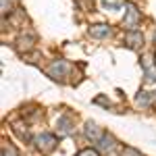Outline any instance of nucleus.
Segmentation results:
<instances>
[{
    "mask_svg": "<svg viewBox=\"0 0 156 156\" xmlns=\"http://www.w3.org/2000/svg\"><path fill=\"white\" fill-rule=\"evenodd\" d=\"M67 73H69V62H65V60H54L48 67V75L52 79H62Z\"/></svg>",
    "mask_w": 156,
    "mask_h": 156,
    "instance_id": "nucleus-2",
    "label": "nucleus"
},
{
    "mask_svg": "<svg viewBox=\"0 0 156 156\" xmlns=\"http://www.w3.org/2000/svg\"><path fill=\"white\" fill-rule=\"evenodd\" d=\"M56 127H58L60 135H71L73 133V119L69 115H62V117H58V121H56Z\"/></svg>",
    "mask_w": 156,
    "mask_h": 156,
    "instance_id": "nucleus-4",
    "label": "nucleus"
},
{
    "mask_svg": "<svg viewBox=\"0 0 156 156\" xmlns=\"http://www.w3.org/2000/svg\"><path fill=\"white\" fill-rule=\"evenodd\" d=\"M90 34L94 37H104V36L110 34V27H108V25H92V27H90Z\"/></svg>",
    "mask_w": 156,
    "mask_h": 156,
    "instance_id": "nucleus-9",
    "label": "nucleus"
},
{
    "mask_svg": "<svg viewBox=\"0 0 156 156\" xmlns=\"http://www.w3.org/2000/svg\"><path fill=\"white\" fill-rule=\"evenodd\" d=\"M154 104H156V94H154Z\"/></svg>",
    "mask_w": 156,
    "mask_h": 156,
    "instance_id": "nucleus-16",
    "label": "nucleus"
},
{
    "mask_svg": "<svg viewBox=\"0 0 156 156\" xmlns=\"http://www.w3.org/2000/svg\"><path fill=\"white\" fill-rule=\"evenodd\" d=\"M154 42H156V31H154Z\"/></svg>",
    "mask_w": 156,
    "mask_h": 156,
    "instance_id": "nucleus-15",
    "label": "nucleus"
},
{
    "mask_svg": "<svg viewBox=\"0 0 156 156\" xmlns=\"http://www.w3.org/2000/svg\"><path fill=\"white\" fill-rule=\"evenodd\" d=\"M125 42H127V46H129V48H137V46H142V44H144V37H142L140 31L129 29V31L125 34Z\"/></svg>",
    "mask_w": 156,
    "mask_h": 156,
    "instance_id": "nucleus-5",
    "label": "nucleus"
},
{
    "mask_svg": "<svg viewBox=\"0 0 156 156\" xmlns=\"http://www.w3.org/2000/svg\"><path fill=\"white\" fill-rule=\"evenodd\" d=\"M123 156H142V152H137L135 148L127 146V148H123Z\"/></svg>",
    "mask_w": 156,
    "mask_h": 156,
    "instance_id": "nucleus-12",
    "label": "nucleus"
},
{
    "mask_svg": "<svg viewBox=\"0 0 156 156\" xmlns=\"http://www.w3.org/2000/svg\"><path fill=\"white\" fill-rule=\"evenodd\" d=\"M2 156H17V150L12 146H4L2 148Z\"/></svg>",
    "mask_w": 156,
    "mask_h": 156,
    "instance_id": "nucleus-13",
    "label": "nucleus"
},
{
    "mask_svg": "<svg viewBox=\"0 0 156 156\" xmlns=\"http://www.w3.org/2000/svg\"><path fill=\"white\" fill-rule=\"evenodd\" d=\"M121 2L119 0H104V9H108V11H115V9H119Z\"/></svg>",
    "mask_w": 156,
    "mask_h": 156,
    "instance_id": "nucleus-11",
    "label": "nucleus"
},
{
    "mask_svg": "<svg viewBox=\"0 0 156 156\" xmlns=\"http://www.w3.org/2000/svg\"><path fill=\"white\" fill-rule=\"evenodd\" d=\"M135 102H137L140 106H148V104H150V96H148L146 92H140L137 98H135Z\"/></svg>",
    "mask_w": 156,
    "mask_h": 156,
    "instance_id": "nucleus-10",
    "label": "nucleus"
},
{
    "mask_svg": "<svg viewBox=\"0 0 156 156\" xmlns=\"http://www.w3.org/2000/svg\"><path fill=\"white\" fill-rule=\"evenodd\" d=\"M96 144H98V150H100V152H108V150L115 148V137H112L110 133H102V137L98 140Z\"/></svg>",
    "mask_w": 156,
    "mask_h": 156,
    "instance_id": "nucleus-6",
    "label": "nucleus"
},
{
    "mask_svg": "<svg viewBox=\"0 0 156 156\" xmlns=\"http://www.w3.org/2000/svg\"><path fill=\"white\" fill-rule=\"evenodd\" d=\"M34 142H36V146L42 152H50L54 148V144H56V137L50 135V133H42V135H36L34 137Z\"/></svg>",
    "mask_w": 156,
    "mask_h": 156,
    "instance_id": "nucleus-3",
    "label": "nucleus"
},
{
    "mask_svg": "<svg viewBox=\"0 0 156 156\" xmlns=\"http://www.w3.org/2000/svg\"><path fill=\"white\" fill-rule=\"evenodd\" d=\"M154 62H156V56H154Z\"/></svg>",
    "mask_w": 156,
    "mask_h": 156,
    "instance_id": "nucleus-17",
    "label": "nucleus"
},
{
    "mask_svg": "<svg viewBox=\"0 0 156 156\" xmlns=\"http://www.w3.org/2000/svg\"><path fill=\"white\" fill-rule=\"evenodd\" d=\"M142 65H144V69H146V83L156 81V69L152 67V60L148 58V56H144L142 58Z\"/></svg>",
    "mask_w": 156,
    "mask_h": 156,
    "instance_id": "nucleus-7",
    "label": "nucleus"
},
{
    "mask_svg": "<svg viewBox=\"0 0 156 156\" xmlns=\"http://www.w3.org/2000/svg\"><path fill=\"white\" fill-rule=\"evenodd\" d=\"M127 6V12H125V21H123V25L125 27H129V29H135L137 27V23H140V19H142V15H140V11L135 9V4H125Z\"/></svg>",
    "mask_w": 156,
    "mask_h": 156,
    "instance_id": "nucleus-1",
    "label": "nucleus"
},
{
    "mask_svg": "<svg viewBox=\"0 0 156 156\" xmlns=\"http://www.w3.org/2000/svg\"><path fill=\"white\" fill-rule=\"evenodd\" d=\"M85 137L92 140V142H98V140L102 137V131L98 129L94 123H87V125H85Z\"/></svg>",
    "mask_w": 156,
    "mask_h": 156,
    "instance_id": "nucleus-8",
    "label": "nucleus"
},
{
    "mask_svg": "<svg viewBox=\"0 0 156 156\" xmlns=\"http://www.w3.org/2000/svg\"><path fill=\"white\" fill-rule=\"evenodd\" d=\"M77 156H98V154L94 152V150H81V152H79Z\"/></svg>",
    "mask_w": 156,
    "mask_h": 156,
    "instance_id": "nucleus-14",
    "label": "nucleus"
}]
</instances>
